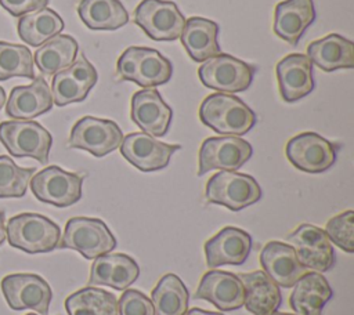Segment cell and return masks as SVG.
<instances>
[{
	"label": "cell",
	"mask_w": 354,
	"mask_h": 315,
	"mask_svg": "<svg viewBox=\"0 0 354 315\" xmlns=\"http://www.w3.org/2000/svg\"><path fill=\"white\" fill-rule=\"evenodd\" d=\"M26 315H37V314H26Z\"/></svg>",
	"instance_id": "obj_43"
},
{
	"label": "cell",
	"mask_w": 354,
	"mask_h": 315,
	"mask_svg": "<svg viewBox=\"0 0 354 315\" xmlns=\"http://www.w3.org/2000/svg\"><path fill=\"white\" fill-rule=\"evenodd\" d=\"M119 315H155L151 300L136 289H127L122 293L118 303Z\"/></svg>",
	"instance_id": "obj_37"
},
{
	"label": "cell",
	"mask_w": 354,
	"mask_h": 315,
	"mask_svg": "<svg viewBox=\"0 0 354 315\" xmlns=\"http://www.w3.org/2000/svg\"><path fill=\"white\" fill-rule=\"evenodd\" d=\"M252 145L236 135L209 137L199 149L198 175H203L210 170L235 171L252 158Z\"/></svg>",
	"instance_id": "obj_10"
},
{
	"label": "cell",
	"mask_w": 354,
	"mask_h": 315,
	"mask_svg": "<svg viewBox=\"0 0 354 315\" xmlns=\"http://www.w3.org/2000/svg\"><path fill=\"white\" fill-rule=\"evenodd\" d=\"M6 232L10 246L30 254L53 251L61 240L59 227L37 213H21L11 217Z\"/></svg>",
	"instance_id": "obj_2"
},
{
	"label": "cell",
	"mask_w": 354,
	"mask_h": 315,
	"mask_svg": "<svg viewBox=\"0 0 354 315\" xmlns=\"http://www.w3.org/2000/svg\"><path fill=\"white\" fill-rule=\"evenodd\" d=\"M35 167H19L6 156H0V198H22L26 193Z\"/></svg>",
	"instance_id": "obj_34"
},
{
	"label": "cell",
	"mask_w": 354,
	"mask_h": 315,
	"mask_svg": "<svg viewBox=\"0 0 354 315\" xmlns=\"http://www.w3.org/2000/svg\"><path fill=\"white\" fill-rule=\"evenodd\" d=\"M252 250V236L236 227H225L205 243L209 268L220 265H241Z\"/></svg>",
	"instance_id": "obj_17"
},
{
	"label": "cell",
	"mask_w": 354,
	"mask_h": 315,
	"mask_svg": "<svg viewBox=\"0 0 354 315\" xmlns=\"http://www.w3.org/2000/svg\"><path fill=\"white\" fill-rule=\"evenodd\" d=\"M245 290L243 305L253 315H272L282 303L279 286L264 272L253 271L238 275Z\"/></svg>",
	"instance_id": "obj_24"
},
{
	"label": "cell",
	"mask_w": 354,
	"mask_h": 315,
	"mask_svg": "<svg viewBox=\"0 0 354 315\" xmlns=\"http://www.w3.org/2000/svg\"><path fill=\"white\" fill-rule=\"evenodd\" d=\"M297 260L306 269L329 271L335 264V253L324 229L313 224H301L288 235Z\"/></svg>",
	"instance_id": "obj_14"
},
{
	"label": "cell",
	"mask_w": 354,
	"mask_h": 315,
	"mask_svg": "<svg viewBox=\"0 0 354 315\" xmlns=\"http://www.w3.org/2000/svg\"><path fill=\"white\" fill-rule=\"evenodd\" d=\"M134 23L156 41H174L180 37L185 18L174 1L142 0L134 11Z\"/></svg>",
	"instance_id": "obj_9"
},
{
	"label": "cell",
	"mask_w": 354,
	"mask_h": 315,
	"mask_svg": "<svg viewBox=\"0 0 354 315\" xmlns=\"http://www.w3.org/2000/svg\"><path fill=\"white\" fill-rule=\"evenodd\" d=\"M50 90L53 95V102L57 106H65L72 102L84 101L91 87L80 82L69 72L68 68H65L53 76Z\"/></svg>",
	"instance_id": "obj_35"
},
{
	"label": "cell",
	"mask_w": 354,
	"mask_h": 315,
	"mask_svg": "<svg viewBox=\"0 0 354 315\" xmlns=\"http://www.w3.org/2000/svg\"><path fill=\"white\" fill-rule=\"evenodd\" d=\"M201 122L221 135H243L256 123V113L238 97L225 93L207 95L199 106Z\"/></svg>",
	"instance_id": "obj_1"
},
{
	"label": "cell",
	"mask_w": 354,
	"mask_h": 315,
	"mask_svg": "<svg viewBox=\"0 0 354 315\" xmlns=\"http://www.w3.org/2000/svg\"><path fill=\"white\" fill-rule=\"evenodd\" d=\"M68 315H118L116 297L94 286L83 287L65 300Z\"/></svg>",
	"instance_id": "obj_32"
},
{
	"label": "cell",
	"mask_w": 354,
	"mask_h": 315,
	"mask_svg": "<svg viewBox=\"0 0 354 315\" xmlns=\"http://www.w3.org/2000/svg\"><path fill=\"white\" fill-rule=\"evenodd\" d=\"M188 289L174 274L162 276L151 293L155 315H184L188 309Z\"/></svg>",
	"instance_id": "obj_31"
},
{
	"label": "cell",
	"mask_w": 354,
	"mask_h": 315,
	"mask_svg": "<svg viewBox=\"0 0 354 315\" xmlns=\"http://www.w3.org/2000/svg\"><path fill=\"white\" fill-rule=\"evenodd\" d=\"M289 304L299 315H322L333 292L321 272H306L295 285Z\"/></svg>",
	"instance_id": "obj_27"
},
{
	"label": "cell",
	"mask_w": 354,
	"mask_h": 315,
	"mask_svg": "<svg viewBox=\"0 0 354 315\" xmlns=\"http://www.w3.org/2000/svg\"><path fill=\"white\" fill-rule=\"evenodd\" d=\"M184 315H223V314L213 312V311H205V309H201V308H191Z\"/></svg>",
	"instance_id": "obj_40"
},
{
	"label": "cell",
	"mask_w": 354,
	"mask_h": 315,
	"mask_svg": "<svg viewBox=\"0 0 354 315\" xmlns=\"http://www.w3.org/2000/svg\"><path fill=\"white\" fill-rule=\"evenodd\" d=\"M119 79L137 83L140 87H156L167 83L173 73L171 62L158 50L131 46L118 59Z\"/></svg>",
	"instance_id": "obj_3"
},
{
	"label": "cell",
	"mask_w": 354,
	"mask_h": 315,
	"mask_svg": "<svg viewBox=\"0 0 354 315\" xmlns=\"http://www.w3.org/2000/svg\"><path fill=\"white\" fill-rule=\"evenodd\" d=\"M279 93L283 101L295 102L314 90L313 62L304 54H288L275 66Z\"/></svg>",
	"instance_id": "obj_20"
},
{
	"label": "cell",
	"mask_w": 354,
	"mask_h": 315,
	"mask_svg": "<svg viewBox=\"0 0 354 315\" xmlns=\"http://www.w3.org/2000/svg\"><path fill=\"white\" fill-rule=\"evenodd\" d=\"M218 32L220 28L214 21L202 17H191L185 19L180 40L194 61L205 62L221 52L217 41Z\"/></svg>",
	"instance_id": "obj_25"
},
{
	"label": "cell",
	"mask_w": 354,
	"mask_h": 315,
	"mask_svg": "<svg viewBox=\"0 0 354 315\" xmlns=\"http://www.w3.org/2000/svg\"><path fill=\"white\" fill-rule=\"evenodd\" d=\"M195 298L206 300L220 311H234L243 305L245 290L238 275L213 269L202 276Z\"/></svg>",
	"instance_id": "obj_18"
},
{
	"label": "cell",
	"mask_w": 354,
	"mask_h": 315,
	"mask_svg": "<svg viewBox=\"0 0 354 315\" xmlns=\"http://www.w3.org/2000/svg\"><path fill=\"white\" fill-rule=\"evenodd\" d=\"M122 140L123 133L115 122L84 116L73 124L68 146L83 149L97 158H102L118 149Z\"/></svg>",
	"instance_id": "obj_11"
},
{
	"label": "cell",
	"mask_w": 354,
	"mask_h": 315,
	"mask_svg": "<svg viewBox=\"0 0 354 315\" xmlns=\"http://www.w3.org/2000/svg\"><path fill=\"white\" fill-rule=\"evenodd\" d=\"M6 214H4V211L3 210H0V245L6 240V235H7V232H6Z\"/></svg>",
	"instance_id": "obj_39"
},
{
	"label": "cell",
	"mask_w": 354,
	"mask_h": 315,
	"mask_svg": "<svg viewBox=\"0 0 354 315\" xmlns=\"http://www.w3.org/2000/svg\"><path fill=\"white\" fill-rule=\"evenodd\" d=\"M254 73L253 65L224 52L206 59L198 69L199 80L205 87L225 94L248 90Z\"/></svg>",
	"instance_id": "obj_7"
},
{
	"label": "cell",
	"mask_w": 354,
	"mask_h": 315,
	"mask_svg": "<svg viewBox=\"0 0 354 315\" xmlns=\"http://www.w3.org/2000/svg\"><path fill=\"white\" fill-rule=\"evenodd\" d=\"M11 77H28L33 80V55L26 46L0 41V80Z\"/></svg>",
	"instance_id": "obj_33"
},
{
	"label": "cell",
	"mask_w": 354,
	"mask_h": 315,
	"mask_svg": "<svg viewBox=\"0 0 354 315\" xmlns=\"http://www.w3.org/2000/svg\"><path fill=\"white\" fill-rule=\"evenodd\" d=\"M272 315H293V314H285V312H274Z\"/></svg>",
	"instance_id": "obj_42"
},
{
	"label": "cell",
	"mask_w": 354,
	"mask_h": 315,
	"mask_svg": "<svg viewBox=\"0 0 354 315\" xmlns=\"http://www.w3.org/2000/svg\"><path fill=\"white\" fill-rule=\"evenodd\" d=\"M140 275V267L134 258L123 253H106L94 258L90 269V286H109L124 290Z\"/></svg>",
	"instance_id": "obj_21"
},
{
	"label": "cell",
	"mask_w": 354,
	"mask_h": 315,
	"mask_svg": "<svg viewBox=\"0 0 354 315\" xmlns=\"http://www.w3.org/2000/svg\"><path fill=\"white\" fill-rule=\"evenodd\" d=\"M77 14L91 30H116L129 22V12L119 0H80Z\"/></svg>",
	"instance_id": "obj_28"
},
{
	"label": "cell",
	"mask_w": 354,
	"mask_h": 315,
	"mask_svg": "<svg viewBox=\"0 0 354 315\" xmlns=\"http://www.w3.org/2000/svg\"><path fill=\"white\" fill-rule=\"evenodd\" d=\"M310 61L325 72L351 69L354 66V44L351 40L330 33L307 46Z\"/></svg>",
	"instance_id": "obj_26"
},
{
	"label": "cell",
	"mask_w": 354,
	"mask_h": 315,
	"mask_svg": "<svg viewBox=\"0 0 354 315\" xmlns=\"http://www.w3.org/2000/svg\"><path fill=\"white\" fill-rule=\"evenodd\" d=\"M131 120L147 134L163 137L170 126L173 111L153 87L138 90L131 98Z\"/></svg>",
	"instance_id": "obj_16"
},
{
	"label": "cell",
	"mask_w": 354,
	"mask_h": 315,
	"mask_svg": "<svg viewBox=\"0 0 354 315\" xmlns=\"http://www.w3.org/2000/svg\"><path fill=\"white\" fill-rule=\"evenodd\" d=\"M288 160L304 173H322L336 162V146L317 133L306 131L292 137L286 146Z\"/></svg>",
	"instance_id": "obj_13"
},
{
	"label": "cell",
	"mask_w": 354,
	"mask_h": 315,
	"mask_svg": "<svg viewBox=\"0 0 354 315\" xmlns=\"http://www.w3.org/2000/svg\"><path fill=\"white\" fill-rule=\"evenodd\" d=\"M4 104H6V91H4V88L0 86V109L4 106Z\"/></svg>",
	"instance_id": "obj_41"
},
{
	"label": "cell",
	"mask_w": 354,
	"mask_h": 315,
	"mask_svg": "<svg viewBox=\"0 0 354 315\" xmlns=\"http://www.w3.org/2000/svg\"><path fill=\"white\" fill-rule=\"evenodd\" d=\"M122 156L141 171H158L165 169L171 155L181 146L177 144H166L155 140V137L141 131L130 133L123 137L120 144Z\"/></svg>",
	"instance_id": "obj_15"
},
{
	"label": "cell",
	"mask_w": 354,
	"mask_h": 315,
	"mask_svg": "<svg viewBox=\"0 0 354 315\" xmlns=\"http://www.w3.org/2000/svg\"><path fill=\"white\" fill-rule=\"evenodd\" d=\"M79 44L69 35H57L39 46L33 61L44 76H53L68 68L77 57Z\"/></svg>",
	"instance_id": "obj_29"
},
{
	"label": "cell",
	"mask_w": 354,
	"mask_h": 315,
	"mask_svg": "<svg viewBox=\"0 0 354 315\" xmlns=\"http://www.w3.org/2000/svg\"><path fill=\"white\" fill-rule=\"evenodd\" d=\"M314 19L315 8L313 0H283L274 10V33L296 46Z\"/></svg>",
	"instance_id": "obj_23"
},
{
	"label": "cell",
	"mask_w": 354,
	"mask_h": 315,
	"mask_svg": "<svg viewBox=\"0 0 354 315\" xmlns=\"http://www.w3.org/2000/svg\"><path fill=\"white\" fill-rule=\"evenodd\" d=\"M48 1L50 0H0V6L12 17H22L47 7Z\"/></svg>",
	"instance_id": "obj_38"
},
{
	"label": "cell",
	"mask_w": 354,
	"mask_h": 315,
	"mask_svg": "<svg viewBox=\"0 0 354 315\" xmlns=\"http://www.w3.org/2000/svg\"><path fill=\"white\" fill-rule=\"evenodd\" d=\"M264 272L281 287H292L307 269L300 264L295 249L283 242L271 240L260 253Z\"/></svg>",
	"instance_id": "obj_22"
},
{
	"label": "cell",
	"mask_w": 354,
	"mask_h": 315,
	"mask_svg": "<svg viewBox=\"0 0 354 315\" xmlns=\"http://www.w3.org/2000/svg\"><path fill=\"white\" fill-rule=\"evenodd\" d=\"M50 86L43 76H35L30 84L17 86L6 102V115L14 120H30L53 108Z\"/></svg>",
	"instance_id": "obj_19"
},
{
	"label": "cell",
	"mask_w": 354,
	"mask_h": 315,
	"mask_svg": "<svg viewBox=\"0 0 354 315\" xmlns=\"http://www.w3.org/2000/svg\"><path fill=\"white\" fill-rule=\"evenodd\" d=\"M354 213L347 210L332 217L325 227V233L330 242L339 249L353 253L354 251Z\"/></svg>",
	"instance_id": "obj_36"
},
{
	"label": "cell",
	"mask_w": 354,
	"mask_h": 315,
	"mask_svg": "<svg viewBox=\"0 0 354 315\" xmlns=\"http://www.w3.org/2000/svg\"><path fill=\"white\" fill-rule=\"evenodd\" d=\"M83 178L82 174L48 166L32 175L29 185L37 200L57 207H68L80 200Z\"/></svg>",
	"instance_id": "obj_8"
},
{
	"label": "cell",
	"mask_w": 354,
	"mask_h": 315,
	"mask_svg": "<svg viewBox=\"0 0 354 315\" xmlns=\"http://www.w3.org/2000/svg\"><path fill=\"white\" fill-rule=\"evenodd\" d=\"M205 198L209 203L239 211L260 200L261 188L249 174L221 170L209 178Z\"/></svg>",
	"instance_id": "obj_6"
},
{
	"label": "cell",
	"mask_w": 354,
	"mask_h": 315,
	"mask_svg": "<svg viewBox=\"0 0 354 315\" xmlns=\"http://www.w3.org/2000/svg\"><path fill=\"white\" fill-rule=\"evenodd\" d=\"M58 247L79 251L84 258L94 260L111 253L116 247V239L102 220L72 217L65 225Z\"/></svg>",
	"instance_id": "obj_4"
},
{
	"label": "cell",
	"mask_w": 354,
	"mask_h": 315,
	"mask_svg": "<svg viewBox=\"0 0 354 315\" xmlns=\"http://www.w3.org/2000/svg\"><path fill=\"white\" fill-rule=\"evenodd\" d=\"M65 23L51 8H41L19 17L17 29L21 40L29 46L39 47L62 32Z\"/></svg>",
	"instance_id": "obj_30"
},
{
	"label": "cell",
	"mask_w": 354,
	"mask_h": 315,
	"mask_svg": "<svg viewBox=\"0 0 354 315\" xmlns=\"http://www.w3.org/2000/svg\"><path fill=\"white\" fill-rule=\"evenodd\" d=\"M1 292L11 309H33L48 314L53 298L50 285L36 274H11L1 279Z\"/></svg>",
	"instance_id": "obj_12"
},
{
	"label": "cell",
	"mask_w": 354,
	"mask_h": 315,
	"mask_svg": "<svg viewBox=\"0 0 354 315\" xmlns=\"http://www.w3.org/2000/svg\"><path fill=\"white\" fill-rule=\"evenodd\" d=\"M0 142L15 158H33L46 164L53 137L35 120H7L0 123Z\"/></svg>",
	"instance_id": "obj_5"
}]
</instances>
